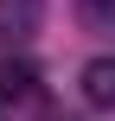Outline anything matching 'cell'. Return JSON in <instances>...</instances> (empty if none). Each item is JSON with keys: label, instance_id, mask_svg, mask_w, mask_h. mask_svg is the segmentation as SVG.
Returning <instances> with one entry per match:
<instances>
[{"label": "cell", "instance_id": "7a4b0ae2", "mask_svg": "<svg viewBox=\"0 0 115 121\" xmlns=\"http://www.w3.org/2000/svg\"><path fill=\"white\" fill-rule=\"evenodd\" d=\"M77 89H83V102H90V108H115V51H102V57H90V64H83Z\"/></svg>", "mask_w": 115, "mask_h": 121}, {"label": "cell", "instance_id": "3957f363", "mask_svg": "<svg viewBox=\"0 0 115 121\" xmlns=\"http://www.w3.org/2000/svg\"><path fill=\"white\" fill-rule=\"evenodd\" d=\"M32 89H38V70H32L26 57H13V64H0V108H6V102H26Z\"/></svg>", "mask_w": 115, "mask_h": 121}, {"label": "cell", "instance_id": "6da1fadb", "mask_svg": "<svg viewBox=\"0 0 115 121\" xmlns=\"http://www.w3.org/2000/svg\"><path fill=\"white\" fill-rule=\"evenodd\" d=\"M38 26H45V0H0V45L6 51L38 38Z\"/></svg>", "mask_w": 115, "mask_h": 121}, {"label": "cell", "instance_id": "277c9868", "mask_svg": "<svg viewBox=\"0 0 115 121\" xmlns=\"http://www.w3.org/2000/svg\"><path fill=\"white\" fill-rule=\"evenodd\" d=\"M77 19H83V32L115 38V0H77Z\"/></svg>", "mask_w": 115, "mask_h": 121}]
</instances>
